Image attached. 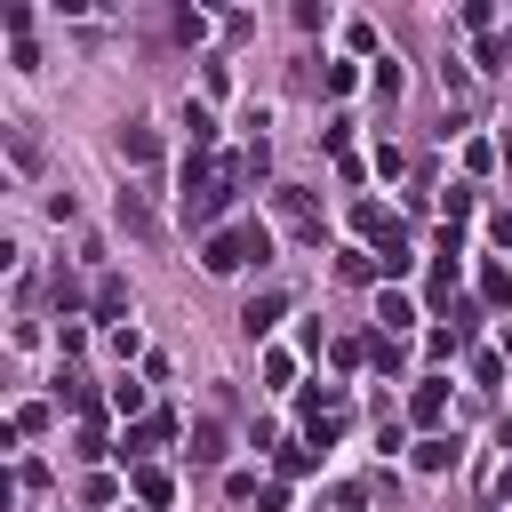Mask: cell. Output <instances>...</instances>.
Here are the masks:
<instances>
[{
    "label": "cell",
    "mask_w": 512,
    "mask_h": 512,
    "mask_svg": "<svg viewBox=\"0 0 512 512\" xmlns=\"http://www.w3.org/2000/svg\"><path fill=\"white\" fill-rule=\"evenodd\" d=\"M272 256V232L256 224V216H240V224H216L208 240H200V264L216 272V280H232V272H248V264H264Z\"/></svg>",
    "instance_id": "1"
},
{
    "label": "cell",
    "mask_w": 512,
    "mask_h": 512,
    "mask_svg": "<svg viewBox=\"0 0 512 512\" xmlns=\"http://www.w3.org/2000/svg\"><path fill=\"white\" fill-rule=\"evenodd\" d=\"M344 416H352V408H344L336 384H312V392H304V440H312V448H328V440L344 432Z\"/></svg>",
    "instance_id": "2"
},
{
    "label": "cell",
    "mask_w": 512,
    "mask_h": 512,
    "mask_svg": "<svg viewBox=\"0 0 512 512\" xmlns=\"http://www.w3.org/2000/svg\"><path fill=\"white\" fill-rule=\"evenodd\" d=\"M168 440H176V416H136V424H128V440H120V456H128V464H152Z\"/></svg>",
    "instance_id": "3"
},
{
    "label": "cell",
    "mask_w": 512,
    "mask_h": 512,
    "mask_svg": "<svg viewBox=\"0 0 512 512\" xmlns=\"http://www.w3.org/2000/svg\"><path fill=\"white\" fill-rule=\"evenodd\" d=\"M440 416H448V376H416V392H408V424H416V432H440Z\"/></svg>",
    "instance_id": "4"
},
{
    "label": "cell",
    "mask_w": 512,
    "mask_h": 512,
    "mask_svg": "<svg viewBox=\"0 0 512 512\" xmlns=\"http://www.w3.org/2000/svg\"><path fill=\"white\" fill-rule=\"evenodd\" d=\"M272 208H280L304 240H320V208H312V192H304V184H280V192H272Z\"/></svg>",
    "instance_id": "5"
},
{
    "label": "cell",
    "mask_w": 512,
    "mask_h": 512,
    "mask_svg": "<svg viewBox=\"0 0 512 512\" xmlns=\"http://www.w3.org/2000/svg\"><path fill=\"white\" fill-rule=\"evenodd\" d=\"M88 304H96V320L128 328V280H120V272H96V296H88Z\"/></svg>",
    "instance_id": "6"
},
{
    "label": "cell",
    "mask_w": 512,
    "mask_h": 512,
    "mask_svg": "<svg viewBox=\"0 0 512 512\" xmlns=\"http://www.w3.org/2000/svg\"><path fill=\"white\" fill-rule=\"evenodd\" d=\"M128 488H136V504H144V512H160V504L176 496V480H168V464H136V472H128Z\"/></svg>",
    "instance_id": "7"
},
{
    "label": "cell",
    "mask_w": 512,
    "mask_h": 512,
    "mask_svg": "<svg viewBox=\"0 0 512 512\" xmlns=\"http://www.w3.org/2000/svg\"><path fill=\"white\" fill-rule=\"evenodd\" d=\"M120 160H128V168H152V160H160V136H152L144 120H128V128H120Z\"/></svg>",
    "instance_id": "8"
},
{
    "label": "cell",
    "mask_w": 512,
    "mask_h": 512,
    "mask_svg": "<svg viewBox=\"0 0 512 512\" xmlns=\"http://www.w3.org/2000/svg\"><path fill=\"white\" fill-rule=\"evenodd\" d=\"M120 224H128V232H136V240H160V216H152V200H144V192H136V184H128V192H120Z\"/></svg>",
    "instance_id": "9"
},
{
    "label": "cell",
    "mask_w": 512,
    "mask_h": 512,
    "mask_svg": "<svg viewBox=\"0 0 512 512\" xmlns=\"http://www.w3.org/2000/svg\"><path fill=\"white\" fill-rule=\"evenodd\" d=\"M480 304L488 312H512V264H496V256L480 264Z\"/></svg>",
    "instance_id": "10"
},
{
    "label": "cell",
    "mask_w": 512,
    "mask_h": 512,
    "mask_svg": "<svg viewBox=\"0 0 512 512\" xmlns=\"http://www.w3.org/2000/svg\"><path fill=\"white\" fill-rule=\"evenodd\" d=\"M280 312H288V296H280V288H264V296H248V312H240V328H248V336H264V328H272Z\"/></svg>",
    "instance_id": "11"
},
{
    "label": "cell",
    "mask_w": 512,
    "mask_h": 512,
    "mask_svg": "<svg viewBox=\"0 0 512 512\" xmlns=\"http://www.w3.org/2000/svg\"><path fill=\"white\" fill-rule=\"evenodd\" d=\"M376 320H384V336H408V328H416V304H408L400 288H384V296H376Z\"/></svg>",
    "instance_id": "12"
},
{
    "label": "cell",
    "mask_w": 512,
    "mask_h": 512,
    "mask_svg": "<svg viewBox=\"0 0 512 512\" xmlns=\"http://www.w3.org/2000/svg\"><path fill=\"white\" fill-rule=\"evenodd\" d=\"M184 144L192 152H216V112L208 104H184Z\"/></svg>",
    "instance_id": "13"
},
{
    "label": "cell",
    "mask_w": 512,
    "mask_h": 512,
    "mask_svg": "<svg viewBox=\"0 0 512 512\" xmlns=\"http://www.w3.org/2000/svg\"><path fill=\"white\" fill-rule=\"evenodd\" d=\"M8 160H16V176H32V168H40V136H32L24 120H8Z\"/></svg>",
    "instance_id": "14"
},
{
    "label": "cell",
    "mask_w": 512,
    "mask_h": 512,
    "mask_svg": "<svg viewBox=\"0 0 512 512\" xmlns=\"http://www.w3.org/2000/svg\"><path fill=\"white\" fill-rule=\"evenodd\" d=\"M192 464H224V424H216V416L192 424Z\"/></svg>",
    "instance_id": "15"
},
{
    "label": "cell",
    "mask_w": 512,
    "mask_h": 512,
    "mask_svg": "<svg viewBox=\"0 0 512 512\" xmlns=\"http://www.w3.org/2000/svg\"><path fill=\"white\" fill-rule=\"evenodd\" d=\"M408 456H416V472H448V464H456V440H440V432H424V440H416Z\"/></svg>",
    "instance_id": "16"
},
{
    "label": "cell",
    "mask_w": 512,
    "mask_h": 512,
    "mask_svg": "<svg viewBox=\"0 0 512 512\" xmlns=\"http://www.w3.org/2000/svg\"><path fill=\"white\" fill-rule=\"evenodd\" d=\"M56 392H64V408H80V416H96V392H88V376L64 360V376H56Z\"/></svg>",
    "instance_id": "17"
},
{
    "label": "cell",
    "mask_w": 512,
    "mask_h": 512,
    "mask_svg": "<svg viewBox=\"0 0 512 512\" xmlns=\"http://www.w3.org/2000/svg\"><path fill=\"white\" fill-rule=\"evenodd\" d=\"M320 144H328V160H336V168H344V160H352V120H344V112H336V120H328V128H320Z\"/></svg>",
    "instance_id": "18"
},
{
    "label": "cell",
    "mask_w": 512,
    "mask_h": 512,
    "mask_svg": "<svg viewBox=\"0 0 512 512\" xmlns=\"http://www.w3.org/2000/svg\"><path fill=\"white\" fill-rule=\"evenodd\" d=\"M464 168L488 176V168H496V144H488V136H464Z\"/></svg>",
    "instance_id": "19"
},
{
    "label": "cell",
    "mask_w": 512,
    "mask_h": 512,
    "mask_svg": "<svg viewBox=\"0 0 512 512\" xmlns=\"http://www.w3.org/2000/svg\"><path fill=\"white\" fill-rule=\"evenodd\" d=\"M8 432H16V440H24V432H48V400H24V408H16V424H8Z\"/></svg>",
    "instance_id": "20"
},
{
    "label": "cell",
    "mask_w": 512,
    "mask_h": 512,
    "mask_svg": "<svg viewBox=\"0 0 512 512\" xmlns=\"http://www.w3.org/2000/svg\"><path fill=\"white\" fill-rule=\"evenodd\" d=\"M112 496H120L112 472H88V480H80V504H112Z\"/></svg>",
    "instance_id": "21"
},
{
    "label": "cell",
    "mask_w": 512,
    "mask_h": 512,
    "mask_svg": "<svg viewBox=\"0 0 512 512\" xmlns=\"http://www.w3.org/2000/svg\"><path fill=\"white\" fill-rule=\"evenodd\" d=\"M320 80H328V96H352V88H360V64H328Z\"/></svg>",
    "instance_id": "22"
},
{
    "label": "cell",
    "mask_w": 512,
    "mask_h": 512,
    "mask_svg": "<svg viewBox=\"0 0 512 512\" xmlns=\"http://www.w3.org/2000/svg\"><path fill=\"white\" fill-rule=\"evenodd\" d=\"M368 64H376V72H368V80H376V96H400V64H392V56H368Z\"/></svg>",
    "instance_id": "23"
},
{
    "label": "cell",
    "mask_w": 512,
    "mask_h": 512,
    "mask_svg": "<svg viewBox=\"0 0 512 512\" xmlns=\"http://www.w3.org/2000/svg\"><path fill=\"white\" fill-rule=\"evenodd\" d=\"M424 352H432V360H456V352H464V336H456V328H432V336H424Z\"/></svg>",
    "instance_id": "24"
},
{
    "label": "cell",
    "mask_w": 512,
    "mask_h": 512,
    "mask_svg": "<svg viewBox=\"0 0 512 512\" xmlns=\"http://www.w3.org/2000/svg\"><path fill=\"white\" fill-rule=\"evenodd\" d=\"M472 384H504V352H472Z\"/></svg>",
    "instance_id": "25"
},
{
    "label": "cell",
    "mask_w": 512,
    "mask_h": 512,
    "mask_svg": "<svg viewBox=\"0 0 512 512\" xmlns=\"http://www.w3.org/2000/svg\"><path fill=\"white\" fill-rule=\"evenodd\" d=\"M112 408H120V416H144V384L120 376V384H112Z\"/></svg>",
    "instance_id": "26"
},
{
    "label": "cell",
    "mask_w": 512,
    "mask_h": 512,
    "mask_svg": "<svg viewBox=\"0 0 512 512\" xmlns=\"http://www.w3.org/2000/svg\"><path fill=\"white\" fill-rule=\"evenodd\" d=\"M72 456H88V464L104 456V424H96V416H80V448H72Z\"/></svg>",
    "instance_id": "27"
},
{
    "label": "cell",
    "mask_w": 512,
    "mask_h": 512,
    "mask_svg": "<svg viewBox=\"0 0 512 512\" xmlns=\"http://www.w3.org/2000/svg\"><path fill=\"white\" fill-rule=\"evenodd\" d=\"M176 40H208V16L200 8H176Z\"/></svg>",
    "instance_id": "28"
},
{
    "label": "cell",
    "mask_w": 512,
    "mask_h": 512,
    "mask_svg": "<svg viewBox=\"0 0 512 512\" xmlns=\"http://www.w3.org/2000/svg\"><path fill=\"white\" fill-rule=\"evenodd\" d=\"M440 88H448V96H472V72H464V64L448 56V64H440Z\"/></svg>",
    "instance_id": "29"
},
{
    "label": "cell",
    "mask_w": 512,
    "mask_h": 512,
    "mask_svg": "<svg viewBox=\"0 0 512 512\" xmlns=\"http://www.w3.org/2000/svg\"><path fill=\"white\" fill-rule=\"evenodd\" d=\"M112 352H120V360H152V352H144V336H136V328H112Z\"/></svg>",
    "instance_id": "30"
},
{
    "label": "cell",
    "mask_w": 512,
    "mask_h": 512,
    "mask_svg": "<svg viewBox=\"0 0 512 512\" xmlns=\"http://www.w3.org/2000/svg\"><path fill=\"white\" fill-rule=\"evenodd\" d=\"M296 376V352H264V384H288Z\"/></svg>",
    "instance_id": "31"
},
{
    "label": "cell",
    "mask_w": 512,
    "mask_h": 512,
    "mask_svg": "<svg viewBox=\"0 0 512 512\" xmlns=\"http://www.w3.org/2000/svg\"><path fill=\"white\" fill-rule=\"evenodd\" d=\"M488 240H496V248H512V208H496V216H488Z\"/></svg>",
    "instance_id": "32"
},
{
    "label": "cell",
    "mask_w": 512,
    "mask_h": 512,
    "mask_svg": "<svg viewBox=\"0 0 512 512\" xmlns=\"http://www.w3.org/2000/svg\"><path fill=\"white\" fill-rule=\"evenodd\" d=\"M496 496H504V504H512V464H504V480H496Z\"/></svg>",
    "instance_id": "33"
},
{
    "label": "cell",
    "mask_w": 512,
    "mask_h": 512,
    "mask_svg": "<svg viewBox=\"0 0 512 512\" xmlns=\"http://www.w3.org/2000/svg\"><path fill=\"white\" fill-rule=\"evenodd\" d=\"M496 352H504V360H512V328H504V344H496Z\"/></svg>",
    "instance_id": "34"
}]
</instances>
